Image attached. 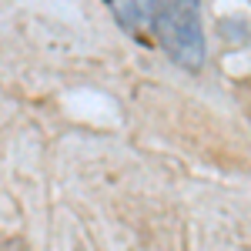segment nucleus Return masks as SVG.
<instances>
[{
	"instance_id": "obj_2",
	"label": "nucleus",
	"mask_w": 251,
	"mask_h": 251,
	"mask_svg": "<svg viewBox=\"0 0 251 251\" xmlns=\"http://www.w3.org/2000/svg\"><path fill=\"white\" fill-rule=\"evenodd\" d=\"M107 7L124 34L148 44V34H154V0H107Z\"/></svg>"
},
{
	"instance_id": "obj_1",
	"label": "nucleus",
	"mask_w": 251,
	"mask_h": 251,
	"mask_svg": "<svg viewBox=\"0 0 251 251\" xmlns=\"http://www.w3.org/2000/svg\"><path fill=\"white\" fill-rule=\"evenodd\" d=\"M154 40L181 71L198 74L208 60L201 0H154Z\"/></svg>"
}]
</instances>
